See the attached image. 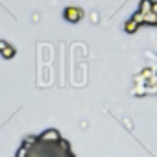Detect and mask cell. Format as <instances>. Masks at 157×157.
<instances>
[{"label": "cell", "instance_id": "obj_4", "mask_svg": "<svg viewBox=\"0 0 157 157\" xmlns=\"http://www.w3.org/2000/svg\"><path fill=\"white\" fill-rule=\"evenodd\" d=\"M126 30H128V32H135V30H137V22H135V21L128 22V24H126Z\"/></svg>", "mask_w": 157, "mask_h": 157}, {"label": "cell", "instance_id": "obj_1", "mask_svg": "<svg viewBox=\"0 0 157 157\" xmlns=\"http://www.w3.org/2000/svg\"><path fill=\"white\" fill-rule=\"evenodd\" d=\"M65 17H67L68 21L76 22V21H80V19L83 17V13H82V10H78V8H67V10H65Z\"/></svg>", "mask_w": 157, "mask_h": 157}, {"label": "cell", "instance_id": "obj_6", "mask_svg": "<svg viewBox=\"0 0 157 157\" xmlns=\"http://www.w3.org/2000/svg\"><path fill=\"white\" fill-rule=\"evenodd\" d=\"M17 157H26V150H24V148H22V150H21V151H19V155H17Z\"/></svg>", "mask_w": 157, "mask_h": 157}, {"label": "cell", "instance_id": "obj_2", "mask_svg": "<svg viewBox=\"0 0 157 157\" xmlns=\"http://www.w3.org/2000/svg\"><path fill=\"white\" fill-rule=\"evenodd\" d=\"M0 54H2V57H6V59H10V57H13V56H15V48L8 44V46H6V48H4L2 52H0Z\"/></svg>", "mask_w": 157, "mask_h": 157}, {"label": "cell", "instance_id": "obj_5", "mask_svg": "<svg viewBox=\"0 0 157 157\" xmlns=\"http://www.w3.org/2000/svg\"><path fill=\"white\" fill-rule=\"evenodd\" d=\"M6 46H8V43H6V41H0V52H2Z\"/></svg>", "mask_w": 157, "mask_h": 157}, {"label": "cell", "instance_id": "obj_3", "mask_svg": "<svg viewBox=\"0 0 157 157\" xmlns=\"http://www.w3.org/2000/svg\"><path fill=\"white\" fill-rule=\"evenodd\" d=\"M43 139H44V140H46V139H54V140H56V139H59V135H57V131L50 129L48 133H44V135H43Z\"/></svg>", "mask_w": 157, "mask_h": 157}]
</instances>
